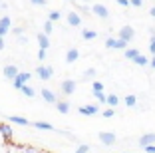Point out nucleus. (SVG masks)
I'll return each instance as SVG.
<instances>
[{"label": "nucleus", "mask_w": 155, "mask_h": 153, "mask_svg": "<svg viewBox=\"0 0 155 153\" xmlns=\"http://www.w3.org/2000/svg\"><path fill=\"white\" fill-rule=\"evenodd\" d=\"M90 12L94 14V16H97V18H101V20H110V10L105 8V4H91Z\"/></svg>", "instance_id": "obj_1"}, {"label": "nucleus", "mask_w": 155, "mask_h": 153, "mask_svg": "<svg viewBox=\"0 0 155 153\" xmlns=\"http://www.w3.org/2000/svg\"><path fill=\"white\" fill-rule=\"evenodd\" d=\"M36 76L40 78L42 81H48L54 78V70H52L50 66H44V64H40V66L36 68Z\"/></svg>", "instance_id": "obj_2"}, {"label": "nucleus", "mask_w": 155, "mask_h": 153, "mask_svg": "<svg viewBox=\"0 0 155 153\" xmlns=\"http://www.w3.org/2000/svg\"><path fill=\"white\" fill-rule=\"evenodd\" d=\"M97 139L101 141V145H105V147H111V145L115 143V139H117V137H115L114 131H100V133H97Z\"/></svg>", "instance_id": "obj_3"}, {"label": "nucleus", "mask_w": 155, "mask_h": 153, "mask_svg": "<svg viewBox=\"0 0 155 153\" xmlns=\"http://www.w3.org/2000/svg\"><path fill=\"white\" fill-rule=\"evenodd\" d=\"M117 38H121V40H125V42H131L133 38H135V30H133V26H129V24L121 26L119 32H117Z\"/></svg>", "instance_id": "obj_4"}, {"label": "nucleus", "mask_w": 155, "mask_h": 153, "mask_svg": "<svg viewBox=\"0 0 155 153\" xmlns=\"http://www.w3.org/2000/svg\"><path fill=\"white\" fill-rule=\"evenodd\" d=\"M127 44L129 42L121 40V38H114V36H110L107 40H105V48H114V50H125Z\"/></svg>", "instance_id": "obj_5"}, {"label": "nucleus", "mask_w": 155, "mask_h": 153, "mask_svg": "<svg viewBox=\"0 0 155 153\" xmlns=\"http://www.w3.org/2000/svg\"><path fill=\"white\" fill-rule=\"evenodd\" d=\"M76 88H78V81H74V80H62V84H60L62 95H72L76 91Z\"/></svg>", "instance_id": "obj_6"}, {"label": "nucleus", "mask_w": 155, "mask_h": 153, "mask_svg": "<svg viewBox=\"0 0 155 153\" xmlns=\"http://www.w3.org/2000/svg\"><path fill=\"white\" fill-rule=\"evenodd\" d=\"M30 78H32V74H30V72H18V76L12 80V86L16 88V90H20L26 81H30Z\"/></svg>", "instance_id": "obj_7"}, {"label": "nucleus", "mask_w": 155, "mask_h": 153, "mask_svg": "<svg viewBox=\"0 0 155 153\" xmlns=\"http://www.w3.org/2000/svg\"><path fill=\"white\" fill-rule=\"evenodd\" d=\"M0 133H2V137H4L6 143H12V139H14V129L10 127V123H0Z\"/></svg>", "instance_id": "obj_8"}, {"label": "nucleus", "mask_w": 155, "mask_h": 153, "mask_svg": "<svg viewBox=\"0 0 155 153\" xmlns=\"http://www.w3.org/2000/svg\"><path fill=\"white\" fill-rule=\"evenodd\" d=\"M10 28H12V18H10V16H2V18H0V36L4 38L10 32Z\"/></svg>", "instance_id": "obj_9"}, {"label": "nucleus", "mask_w": 155, "mask_h": 153, "mask_svg": "<svg viewBox=\"0 0 155 153\" xmlns=\"http://www.w3.org/2000/svg\"><path fill=\"white\" fill-rule=\"evenodd\" d=\"M66 20H68V24L72 28H78V26H82V16L76 12V10H72V12H68V16H66Z\"/></svg>", "instance_id": "obj_10"}, {"label": "nucleus", "mask_w": 155, "mask_h": 153, "mask_svg": "<svg viewBox=\"0 0 155 153\" xmlns=\"http://www.w3.org/2000/svg\"><path fill=\"white\" fill-rule=\"evenodd\" d=\"M42 99H44L46 104H52V105H56V101H58V98H56V94L52 90H48V88H42Z\"/></svg>", "instance_id": "obj_11"}, {"label": "nucleus", "mask_w": 155, "mask_h": 153, "mask_svg": "<svg viewBox=\"0 0 155 153\" xmlns=\"http://www.w3.org/2000/svg\"><path fill=\"white\" fill-rule=\"evenodd\" d=\"M18 72H20V70H18L16 66H14V64H8V66H4V70H2L4 78H6V80H10V81H12L16 76H18Z\"/></svg>", "instance_id": "obj_12"}, {"label": "nucleus", "mask_w": 155, "mask_h": 153, "mask_svg": "<svg viewBox=\"0 0 155 153\" xmlns=\"http://www.w3.org/2000/svg\"><path fill=\"white\" fill-rule=\"evenodd\" d=\"M78 111L82 113V115H97V113H100V108L94 105V104H90V105H80Z\"/></svg>", "instance_id": "obj_13"}, {"label": "nucleus", "mask_w": 155, "mask_h": 153, "mask_svg": "<svg viewBox=\"0 0 155 153\" xmlns=\"http://www.w3.org/2000/svg\"><path fill=\"white\" fill-rule=\"evenodd\" d=\"M155 143V131H149V133H143L139 137V147H145V145Z\"/></svg>", "instance_id": "obj_14"}, {"label": "nucleus", "mask_w": 155, "mask_h": 153, "mask_svg": "<svg viewBox=\"0 0 155 153\" xmlns=\"http://www.w3.org/2000/svg\"><path fill=\"white\" fill-rule=\"evenodd\" d=\"M8 121L10 123H16V125H32V121L30 119H26V117H22V115H8Z\"/></svg>", "instance_id": "obj_15"}, {"label": "nucleus", "mask_w": 155, "mask_h": 153, "mask_svg": "<svg viewBox=\"0 0 155 153\" xmlns=\"http://www.w3.org/2000/svg\"><path fill=\"white\" fill-rule=\"evenodd\" d=\"M36 40H38V46H40L42 50H48V48H50V38H48V34L40 32V34H36Z\"/></svg>", "instance_id": "obj_16"}, {"label": "nucleus", "mask_w": 155, "mask_h": 153, "mask_svg": "<svg viewBox=\"0 0 155 153\" xmlns=\"http://www.w3.org/2000/svg\"><path fill=\"white\" fill-rule=\"evenodd\" d=\"M80 60V52H78V48H70L68 52H66V64H74Z\"/></svg>", "instance_id": "obj_17"}, {"label": "nucleus", "mask_w": 155, "mask_h": 153, "mask_svg": "<svg viewBox=\"0 0 155 153\" xmlns=\"http://www.w3.org/2000/svg\"><path fill=\"white\" fill-rule=\"evenodd\" d=\"M32 127L42 129V131H56V127L52 125V123H48V121H32Z\"/></svg>", "instance_id": "obj_18"}, {"label": "nucleus", "mask_w": 155, "mask_h": 153, "mask_svg": "<svg viewBox=\"0 0 155 153\" xmlns=\"http://www.w3.org/2000/svg\"><path fill=\"white\" fill-rule=\"evenodd\" d=\"M56 109H58V111L62 113V115H66V113L70 111V104L66 101V99H62V101L58 99V101H56Z\"/></svg>", "instance_id": "obj_19"}, {"label": "nucleus", "mask_w": 155, "mask_h": 153, "mask_svg": "<svg viewBox=\"0 0 155 153\" xmlns=\"http://www.w3.org/2000/svg\"><path fill=\"white\" fill-rule=\"evenodd\" d=\"M133 64H135V66H141V68H145V66H149V58H147V56H135V58L131 60Z\"/></svg>", "instance_id": "obj_20"}, {"label": "nucleus", "mask_w": 155, "mask_h": 153, "mask_svg": "<svg viewBox=\"0 0 155 153\" xmlns=\"http://www.w3.org/2000/svg\"><path fill=\"white\" fill-rule=\"evenodd\" d=\"M141 52L137 48H125V52H123V56H125V60H133L135 56H139Z\"/></svg>", "instance_id": "obj_21"}, {"label": "nucleus", "mask_w": 155, "mask_h": 153, "mask_svg": "<svg viewBox=\"0 0 155 153\" xmlns=\"http://www.w3.org/2000/svg\"><path fill=\"white\" fill-rule=\"evenodd\" d=\"M20 91H22V94L26 95V98H30V99H32L34 95H36V91H34V88H30V86H28V84H24V86L20 88Z\"/></svg>", "instance_id": "obj_22"}, {"label": "nucleus", "mask_w": 155, "mask_h": 153, "mask_svg": "<svg viewBox=\"0 0 155 153\" xmlns=\"http://www.w3.org/2000/svg\"><path fill=\"white\" fill-rule=\"evenodd\" d=\"M82 38H84V40H96L97 32L96 30H82Z\"/></svg>", "instance_id": "obj_23"}, {"label": "nucleus", "mask_w": 155, "mask_h": 153, "mask_svg": "<svg viewBox=\"0 0 155 153\" xmlns=\"http://www.w3.org/2000/svg\"><path fill=\"white\" fill-rule=\"evenodd\" d=\"M105 104L110 105V108H115V105L119 104V98H117V95H115V94H110V95H107V98H105Z\"/></svg>", "instance_id": "obj_24"}, {"label": "nucleus", "mask_w": 155, "mask_h": 153, "mask_svg": "<svg viewBox=\"0 0 155 153\" xmlns=\"http://www.w3.org/2000/svg\"><path fill=\"white\" fill-rule=\"evenodd\" d=\"M135 104H137V98L133 94L125 95V105H127V108H135Z\"/></svg>", "instance_id": "obj_25"}, {"label": "nucleus", "mask_w": 155, "mask_h": 153, "mask_svg": "<svg viewBox=\"0 0 155 153\" xmlns=\"http://www.w3.org/2000/svg\"><path fill=\"white\" fill-rule=\"evenodd\" d=\"M52 32H54V22H52V20H46V22H44V34L50 36Z\"/></svg>", "instance_id": "obj_26"}, {"label": "nucleus", "mask_w": 155, "mask_h": 153, "mask_svg": "<svg viewBox=\"0 0 155 153\" xmlns=\"http://www.w3.org/2000/svg\"><path fill=\"white\" fill-rule=\"evenodd\" d=\"M62 18V12H58V10H52L50 14H48V20H52V22H56V20Z\"/></svg>", "instance_id": "obj_27"}, {"label": "nucleus", "mask_w": 155, "mask_h": 153, "mask_svg": "<svg viewBox=\"0 0 155 153\" xmlns=\"http://www.w3.org/2000/svg\"><path fill=\"white\" fill-rule=\"evenodd\" d=\"M91 91H104V84L101 81H91Z\"/></svg>", "instance_id": "obj_28"}, {"label": "nucleus", "mask_w": 155, "mask_h": 153, "mask_svg": "<svg viewBox=\"0 0 155 153\" xmlns=\"http://www.w3.org/2000/svg\"><path fill=\"white\" fill-rule=\"evenodd\" d=\"M94 98H96L100 104H105V98H107V95H105L104 91H94Z\"/></svg>", "instance_id": "obj_29"}, {"label": "nucleus", "mask_w": 155, "mask_h": 153, "mask_svg": "<svg viewBox=\"0 0 155 153\" xmlns=\"http://www.w3.org/2000/svg\"><path fill=\"white\" fill-rule=\"evenodd\" d=\"M76 153H90V145H87V143L78 145V147H76Z\"/></svg>", "instance_id": "obj_30"}, {"label": "nucleus", "mask_w": 155, "mask_h": 153, "mask_svg": "<svg viewBox=\"0 0 155 153\" xmlns=\"http://www.w3.org/2000/svg\"><path fill=\"white\" fill-rule=\"evenodd\" d=\"M84 78H86V80H90V78H96V68H90V70H86V72H84Z\"/></svg>", "instance_id": "obj_31"}, {"label": "nucleus", "mask_w": 155, "mask_h": 153, "mask_svg": "<svg viewBox=\"0 0 155 153\" xmlns=\"http://www.w3.org/2000/svg\"><path fill=\"white\" fill-rule=\"evenodd\" d=\"M149 54L151 56L155 54V34H151V38H149Z\"/></svg>", "instance_id": "obj_32"}, {"label": "nucleus", "mask_w": 155, "mask_h": 153, "mask_svg": "<svg viewBox=\"0 0 155 153\" xmlns=\"http://www.w3.org/2000/svg\"><path fill=\"white\" fill-rule=\"evenodd\" d=\"M10 30H12L14 36H22V34H24V28L22 26H14V28H10Z\"/></svg>", "instance_id": "obj_33"}, {"label": "nucleus", "mask_w": 155, "mask_h": 153, "mask_svg": "<svg viewBox=\"0 0 155 153\" xmlns=\"http://www.w3.org/2000/svg\"><path fill=\"white\" fill-rule=\"evenodd\" d=\"M101 115H104L105 119H110V117H114V115H115V111H114V108H107L104 113H101Z\"/></svg>", "instance_id": "obj_34"}, {"label": "nucleus", "mask_w": 155, "mask_h": 153, "mask_svg": "<svg viewBox=\"0 0 155 153\" xmlns=\"http://www.w3.org/2000/svg\"><path fill=\"white\" fill-rule=\"evenodd\" d=\"M129 4L135 6V8H141V6H143V0H129Z\"/></svg>", "instance_id": "obj_35"}, {"label": "nucleus", "mask_w": 155, "mask_h": 153, "mask_svg": "<svg viewBox=\"0 0 155 153\" xmlns=\"http://www.w3.org/2000/svg\"><path fill=\"white\" fill-rule=\"evenodd\" d=\"M30 4H34V6H46L48 2H46V0H30Z\"/></svg>", "instance_id": "obj_36"}, {"label": "nucleus", "mask_w": 155, "mask_h": 153, "mask_svg": "<svg viewBox=\"0 0 155 153\" xmlns=\"http://www.w3.org/2000/svg\"><path fill=\"white\" fill-rule=\"evenodd\" d=\"M143 151H145V153H155V143L145 145V147H143Z\"/></svg>", "instance_id": "obj_37"}, {"label": "nucleus", "mask_w": 155, "mask_h": 153, "mask_svg": "<svg viewBox=\"0 0 155 153\" xmlns=\"http://www.w3.org/2000/svg\"><path fill=\"white\" fill-rule=\"evenodd\" d=\"M38 60H40V62H44V60H46V50H38Z\"/></svg>", "instance_id": "obj_38"}, {"label": "nucleus", "mask_w": 155, "mask_h": 153, "mask_svg": "<svg viewBox=\"0 0 155 153\" xmlns=\"http://www.w3.org/2000/svg\"><path fill=\"white\" fill-rule=\"evenodd\" d=\"M115 2H117L119 6H123V8H127V6H131V4H129V0H115Z\"/></svg>", "instance_id": "obj_39"}, {"label": "nucleus", "mask_w": 155, "mask_h": 153, "mask_svg": "<svg viewBox=\"0 0 155 153\" xmlns=\"http://www.w3.org/2000/svg\"><path fill=\"white\" fill-rule=\"evenodd\" d=\"M149 68H151V70H155V54L151 56V60H149Z\"/></svg>", "instance_id": "obj_40"}, {"label": "nucleus", "mask_w": 155, "mask_h": 153, "mask_svg": "<svg viewBox=\"0 0 155 153\" xmlns=\"http://www.w3.org/2000/svg\"><path fill=\"white\" fill-rule=\"evenodd\" d=\"M78 10H82V12H90V8H87V6H82V4H78Z\"/></svg>", "instance_id": "obj_41"}, {"label": "nucleus", "mask_w": 155, "mask_h": 153, "mask_svg": "<svg viewBox=\"0 0 155 153\" xmlns=\"http://www.w3.org/2000/svg\"><path fill=\"white\" fill-rule=\"evenodd\" d=\"M18 42H20V44H26L28 40H26V36H18Z\"/></svg>", "instance_id": "obj_42"}, {"label": "nucleus", "mask_w": 155, "mask_h": 153, "mask_svg": "<svg viewBox=\"0 0 155 153\" xmlns=\"http://www.w3.org/2000/svg\"><path fill=\"white\" fill-rule=\"evenodd\" d=\"M149 16H151V18H155V6H153V8L149 10Z\"/></svg>", "instance_id": "obj_43"}, {"label": "nucleus", "mask_w": 155, "mask_h": 153, "mask_svg": "<svg viewBox=\"0 0 155 153\" xmlns=\"http://www.w3.org/2000/svg\"><path fill=\"white\" fill-rule=\"evenodd\" d=\"M0 50H4V38L0 36Z\"/></svg>", "instance_id": "obj_44"}, {"label": "nucleus", "mask_w": 155, "mask_h": 153, "mask_svg": "<svg viewBox=\"0 0 155 153\" xmlns=\"http://www.w3.org/2000/svg\"><path fill=\"white\" fill-rule=\"evenodd\" d=\"M0 6H2V0H0Z\"/></svg>", "instance_id": "obj_45"}, {"label": "nucleus", "mask_w": 155, "mask_h": 153, "mask_svg": "<svg viewBox=\"0 0 155 153\" xmlns=\"http://www.w3.org/2000/svg\"><path fill=\"white\" fill-rule=\"evenodd\" d=\"M74 2H76V0H74Z\"/></svg>", "instance_id": "obj_46"}]
</instances>
